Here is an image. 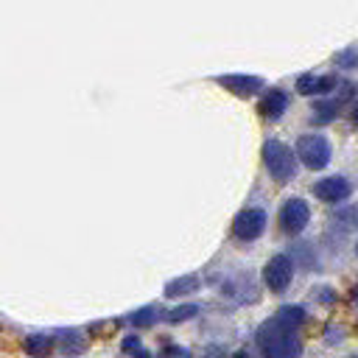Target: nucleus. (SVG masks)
<instances>
[{
  "label": "nucleus",
  "instance_id": "obj_23",
  "mask_svg": "<svg viewBox=\"0 0 358 358\" xmlns=\"http://www.w3.org/2000/svg\"><path fill=\"white\" fill-rule=\"evenodd\" d=\"M232 358H252V355H249V352H246V350H238V352H235V355H232Z\"/></svg>",
  "mask_w": 358,
  "mask_h": 358
},
{
  "label": "nucleus",
  "instance_id": "obj_2",
  "mask_svg": "<svg viewBox=\"0 0 358 358\" xmlns=\"http://www.w3.org/2000/svg\"><path fill=\"white\" fill-rule=\"evenodd\" d=\"M263 162H266L271 179L282 185V182H291V179L296 176V162H299V157H296V151H291L285 143H280V140H266V145H263Z\"/></svg>",
  "mask_w": 358,
  "mask_h": 358
},
{
  "label": "nucleus",
  "instance_id": "obj_1",
  "mask_svg": "<svg viewBox=\"0 0 358 358\" xmlns=\"http://www.w3.org/2000/svg\"><path fill=\"white\" fill-rule=\"evenodd\" d=\"M296 330L299 327H291L277 316L263 322L255 336L263 358H302V341H299Z\"/></svg>",
  "mask_w": 358,
  "mask_h": 358
},
{
  "label": "nucleus",
  "instance_id": "obj_6",
  "mask_svg": "<svg viewBox=\"0 0 358 358\" xmlns=\"http://www.w3.org/2000/svg\"><path fill=\"white\" fill-rule=\"evenodd\" d=\"M294 280V260L288 255H274L266 268H263V282L268 285V291L282 294Z\"/></svg>",
  "mask_w": 358,
  "mask_h": 358
},
{
  "label": "nucleus",
  "instance_id": "obj_25",
  "mask_svg": "<svg viewBox=\"0 0 358 358\" xmlns=\"http://www.w3.org/2000/svg\"><path fill=\"white\" fill-rule=\"evenodd\" d=\"M355 257H358V241H355Z\"/></svg>",
  "mask_w": 358,
  "mask_h": 358
},
{
  "label": "nucleus",
  "instance_id": "obj_11",
  "mask_svg": "<svg viewBox=\"0 0 358 358\" xmlns=\"http://www.w3.org/2000/svg\"><path fill=\"white\" fill-rule=\"evenodd\" d=\"M257 109H260V115H263L266 120H277V117H282L285 109H288V92L280 90V87L268 90V92L263 95V101H260Z\"/></svg>",
  "mask_w": 358,
  "mask_h": 358
},
{
  "label": "nucleus",
  "instance_id": "obj_15",
  "mask_svg": "<svg viewBox=\"0 0 358 358\" xmlns=\"http://www.w3.org/2000/svg\"><path fill=\"white\" fill-rule=\"evenodd\" d=\"M193 291H199V277L196 274L179 277V280H173V282L165 285V294L168 296H185V294H193Z\"/></svg>",
  "mask_w": 358,
  "mask_h": 358
},
{
  "label": "nucleus",
  "instance_id": "obj_13",
  "mask_svg": "<svg viewBox=\"0 0 358 358\" xmlns=\"http://www.w3.org/2000/svg\"><path fill=\"white\" fill-rule=\"evenodd\" d=\"M59 350H62L64 358H76V355H81V352L87 350V338H84L78 330H67V333H62Z\"/></svg>",
  "mask_w": 358,
  "mask_h": 358
},
{
  "label": "nucleus",
  "instance_id": "obj_19",
  "mask_svg": "<svg viewBox=\"0 0 358 358\" xmlns=\"http://www.w3.org/2000/svg\"><path fill=\"white\" fill-rule=\"evenodd\" d=\"M123 352L137 355V358H151V352H145V350H143V344H140V338H137V336H126V338H123Z\"/></svg>",
  "mask_w": 358,
  "mask_h": 358
},
{
  "label": "nucleus",
  "instance_id": "obj_10",
  "mask_svg": "<svg viewBox=\"0 0 358 358\" xmlns=\"http://www.w3.org/2000/svg\"><path fill=\"white\" fill-rule=\"evenodd\" d=\"M352 92V87H341V95L338 98H327V101H316L313 103V115H310V120L316 123V126H322V123H333L336 117H338V109H341V103H344V98Z\"/></svg>",
  "mask_w": 358,
  "mask_h": 358
},
{
  "label": "nucleus",
  "instance_id": "obj_14",
  "mask_svg": "<svg viewBox=\"0 0 358 358\" xmlns=\"http://www.w3.org/2000/svg\"><path fill=\"white\" fill-rule=\"evenodd\" d=\"M25 352L31 358H48V352L53 350V336H45V333H34L25 338Z\"/></svg>",
  "mask_w": 358,
  "mask_h": 358
},
{
  "label": "nucleus",
  "instance_id": "obj_17",
  "mask_svg": "<svg viewBox=\"0 0 358 358\" xmlns=\"http://www.w3.org/2000/svg\"><path fill=\"white\" fill-rule=\"evenodd\" d=\"M333 62H336V67H341V70H355V67H358V48H344V50H338V53L333 56Z\"/></svg>",
  "mask_w": 358,
  "mask_h": 358
},
{
  "label": "nucleus",
  "instance_id": "obj_8",
  "mask_svg": "<svg viewBox=\"0 0 358 358\" xmlns=\"http://www.w3.org/2000/svg\"><path fill=\"white\" fill-rule=\"evenodd\" d=\"M215 81L224 90H229L232 95H238V98H249V95H257L263 90V78L260 76H241V73H235V76H218Z\"/></svg>",
  "mask_w": 358,
  "mask_h": 358
},
{
  "label": "nucleus",
  "instance_id": "obj_4",
  "mask_svg": "<svg viewBox=\"0 0 358 358\" xmlns=\"http://www.w3.org/2000/svg\"><path fill=\"white\" fill-rule=\"evenodd\" d=\"M308 221H310V207H308L305 199L291 196V199L282 201V207H280V229L285 235H299L308 227Z\"/></svg>",
  "mask_w": 358,
  "mask_h": 358
},
{
  "label": "nucleus",
  "instance_id": "obj_22",
  "mask_svg": "<svg viewBox=\"0 0 358 358\" xmlns=\"http://www.w3.org/2000/svg\"><path fill=\"white\" fill-rule=\"evenodd\" d=\"M221 355H224V350H221V347H210V350L204 352V358H221Z\"/></svg>",
  "mask_w": 358,
  "mask_h": 358
},
{
  "label": "nucleus",
  "instance_id": "obj_24",
  "mask_svg": "<svg viewBox=\"0 0 358 358\" xmlns=\"http://www.w3.org/2000/svg\"><path fill=\"white\" fill-rule=\"evenodd\" d=\"M352 123H355V126H358V103H355V106H352Z\"/></svg>",
  "mask_w": 358,
  "mask_h": 358
},
{
  "label": "nucleus",
  "instance_id": "obj_21",
  "mask_svg": "<svg viewBox=\"0 0 358 358\" xmlns=\"http://www.w3.org/2000/svg\"><path fill=\"white\" fill-rule=\"evenodd\" d=\"M159 358H193L185 347H165L162 352H159Z\"/></svg>",
  "mask_w": 358,
  "mask_h": 358
},
{
  "label": "nucleus",
  "instance_id": "obj_9",
  "mask_svg": "<svg viewBox=\"0 0 358 358\" xmlns=\"http://www.w3.org/2000/svg\"><path fill=\"white\" fill-rule=\"evenodd\" d=\"M336 87H338V78L336 76H313V73H305V76L296 78V92L299 95H330Z\"/></svg>",
  "mask_w": 358,
  "mask_h": 358
},
{
  "label": "nucleus",
  "instance_id": "obj_7",
  "mask_svg": "<svg viewBox=\"0 0 358 358\" xmlns=\"http://www.w3.org/2000/svg\"><path fill=\"white\" fill-rule=\"evenodd\" d=\"M350 193H352V182L344 179V176H338V173L313 182V196H316L319 201H327V204H338V201H344Z\"/></svg>",
  "mask_w": 358,
  "mask_h": 358
},
{
  "label": "nucleus",
  "instance_id": "obj_20",
  "mask_svg": "<svg viewBox=\"0 0 358 358\" xmlns=\"http://www.w3.org/2000/svg\"><path fill=\"white\" fill-rule=\"evenodd\" d=\"M154 319H157V310H154V308H143V310L131 313V324H134V327H148Z\"/></svg>",
  "mask_w": 358,
  "mask_h": 358
},
{
  "label": "nucleus",
  "instance_id": "obj_3",
  "mask_svg": "<svg viewBox=\"0 0 358 358\" xmlns=\"http://www.w3.org/2000/svg\"><path fill=\"white\" fill-rule=\"evenodd\" d=\"M296 157L305 168L310 171H322L330 157H333V148H330V140L324 134H299L296 140Z\"/></svg>",
  "mask_w": 358,
  "mask_h": 358
},
{
  "label": "nucleus",
  "instance_id": "obj_12",
  "mask_svg": "<svg viewBox=\"0 0 358 358\" xmlns=\"http://www.w3.org/2000/svg\"><path fill=\"white\" fill-rule=\"evenodd\" d=\"M330 221H333L336 229H341V232L358 229V204H341V207H336V213H333Z\"/></svg>",
  "mask_w": 358,
  "mask_h": 358
},
{
  "label": "nucleus",
  "instance_id": "obj_5",
  "mask_svg": "<svg viewBox=\"0 0 358 358\" xmlns=\"http://www.w3.org/2000/svg\"><path fill=\"white\" fill-rule=\"evenodd\" d=\"M263 232H266V213L260 207H246L232 221V235L238 241H246L249 243V241H257Z\"/></svg>",
  "mask_w": 358,
  "mask_h": 358
},
{
  "label": "nucleus",
  "instance_id": "obj_18",
  "mask_svg": "<svg viewBox=\"0 0 358 358\" xmlns=\"http://www.w3.org/2000/svg\"><path fill=\"white\" fill-rule=\"evenodd\" d=\"M196 313H199V305H179V308L168 310L165 319H168V322H185V319H193Z\"/></svg>",
  "mask_w": 358,
  "mask_h": 358
},
{
  "label": "nucleus",
  "instance_id": "obj_26",
  "mask_svg": "<svg viewBox=\"0 0 358 358\" xmlns=\"http://www.w3.org/2000/svg\"><path fill=\"white\" fill-rule=\"evenodd\" d=\"M350 358H358V355H350Z\"/></svg>",
  "mask_w": 358,
  "mask_h": 358
},
{
  "label": "nucleus",
  "instance_id": "obj_16",
  "mask_svg": "<svg viewBox=\"0 0 358 358\" xmlns=\"http://www.w3.org/2000/svg\"><path fill=\"white\" fill-rule=\"evenodd\" d=\"M274 316H277V319H282V322H285V324H291V327H299V324L305 322V310H302L299 305H282Z\"/></svg>",
  "mask_w": 358,
  "mask_h": 358
}]
</instances>
